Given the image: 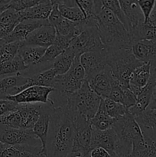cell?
Instances as JSON below:
<instances>
[{"mask_svg": "<svg viewBox=\"0 0 156 157\" xmlns=\"http://www.w3.org/2000/svg\"><path fill=\"white\" fill-rule=\"evenodd\" d=\"M74 128L70 115L61 108H53L46 150L48 157H66L72 152Z\"/></svg>", "mask_w": 156, "mask_h": 157, "instance_id": "6da1fadb", "label": "cell"}, {"mask_svg": "<svg viewBox=\"0 0 156 157\" xmlns=\"http://www.w3.org/2000/svg\"><path fill=\"white\" fill-rule=\"evenodd\" d=\"M96 18L101 41L106 47L112 49H132L133 43L127 29L103 5L96 13Z\"/></svg>", "mask_w": 156, "mask_h": 157, "instance_id": "7a4b0ae2", "label": "cell"}, {"mask_svg": "<svg viewBox=\"0 0 156 157\" xmlns=\"http://www.w3.org/2000/svg\"><path fill=\"white\" fill-rule=\"evenodd\" d=\"M112 128L117 138L115 149L116 157H131L133 145L145 140L139 124L129 112L115 120Z\"/></svg>", "mask_w": 156, "mask_h": 157, "instance_id": "3957f363", "label": "cell"}, {"mask_svg": "<svg viewBox=\"0 0 156 157\" xmlns=\"http://www.w3.org/2000/svg\"><path fill=\"white\" fill-rule=\"evenodd\" d=\"M100 101L101 98L90 88L86 79L80 89L69 97L64 110L70 117L78 115L90 121L97 112Z\"/></svg>", "mask_w": 156, "mask_h": 157, "instance_id": "277c9868", "label": "cell"}, {"mask_svg": "<svg viewBox=\"0 0 156 157\" xmlns=\"http://www.w3.org/2000/svg\"><path fill=\"white\" fill-rule=\"evenodd\" d=\"M109 50L108 66L112 76L121 85L129 88V80L132 74L143 63L133 55L132 49H112Z\"/></svg>", "mask_w": 156, "mask_h": 157, "instance_id": "5b68a950", "label": "cell"}, {"mask_svg": "<svg viewBox=\"0 0 156 157\" xmlns=\"http://www.w3.org/2000/svg\"><path fill=\"white\" fill-rule=\"evenodd\" d=\"M96 27L86 29L78 36L73 38L68 48L74 52L76 56L84 53L102 50L105 48Z\"/></svg>", "mask_w": 156, "mask_h": 157, "instance_id": "8992f818", "label": "cell"}, {"mask_svg": "<svg viewBox=\"0 0 156 157\" xmlns=\"http://www.w3.org/2000/svg\"><path fill=\"white\" fill-rule=\"evenodd\" d=\"M0 142L8 145L41 147V141L32 130L13 129L0 124Z\"/></svg>", "mask_w": 156, "mask_h": 157, "instance_id": "52a82bcc", "label": "cell"}, {"mask_svg": "<svg viewBox=\"0 0 156 157\" xmlns=\"http://www.w3.org/2000/svg\"><path fill=\"white\" fill-rule=\"evenodd\" d=\"M54 90V89L52 87L32 86L24 89L18 94L6 97L5 99L14 101L18 104H48L50 105L49 96Z\"/></svg>", "mask_w": 156, "mask_h": 157, "instance_id": "ba28073f", "label": "cell"}, {"mask_svg": "<svg viewBox=\"0 0 156 157\" xmlns=\"http://www.w3.org/2000/svg\"><path fill=\"white\" fill-rule=\"evenodd\" d=\"M80 59L85 70L86 79L88 80L108 65L109 50L106 47L102 50L84 53L80 55Z\"/></svg>", "mask_w": 156, "mask_h": 157, "instance_id": "9c48e42d", "label": "cell"}, {"mask_svg": "<svg viewBox=\"0 0 156 157\" xmlns=\"http://www.w3.org/2000/svg\"><path fill=\"white\" fill-rule=\"evenodd\" d=\"M55 38H56L55 29L48 22L32 32L23 41V44L47 48L49 46L53 44Z\"/></svg>", "mask_w": 156, "mask_h": 157, "instance_id": "30bf717a", "label": "cell"}, {"mask_svg": "<svg viewBox=\"0 0 156 157\" xmlns=\"http://www.w3.org/2000/svg\"><path fill=\"white\" fill-rule=\"evenodd\" d=\"M47 23H48L47 20H24L17 25L9 35L2 39L5 44L15 41L22 42L32 32Z\"/></svg>", "mask_w": 156, "mask_h": 157, "instance_id": "8fae6325", "label": "cell"}, {"mask_svg": "<svg viewBox=\"0 0 156 157\" xmlns=\"http://www.w3.org/2000/svg\"><path fill=\"white\" fill-rule=\"evenodd\" d=\"M133 55L143 64H151V68H156V41L142 40L136 41L132 47Z\"/></svg>", "mask_w": 156, "mask_h": 157, "instance_id": "7c38bea8", "label": "cell"}, {"mask_svg": "<svg viewBox=\"0 0 156 157\" xmlns=\"http://www.w3.org/2000/svg\"><path fill=\"white\" fill-rule=\"evenodd\" d=\"M116 134L113 128L104 131L92 129L91 150L99 147L106 150L112 157H116Z\"/></svg>", "mask_w": 156, "mask_h": 157, "instance_id": "4fadbf2b", "label": "cell"}, {"mask_svg": "<svg viewBox=\"0 0 156 157\" xmlns=\"http://www.w3.org/2000/svg\"><path fill=\"white\" fill-rule=\"evenodd\" d=\"M54 107L48 104H43L40 117L35 127L32 129L35 136L41 143L42 152L47 154L46 145H47V136H48L49 127H50V114Z\"/></svg>", "mask_w": 156, "mask_h": 157, "instance_id": "5bb4252c", "label": "cell"}, {"mask_svg": "<svg viewBox=\"0 0 156 157\" xmlns=\"http://www.w3.org/2000/svg\"><path fill=\"white\" fill-rule=\"evenodd\" d=\"M112 80H113V76L110 67L107 65L102 71L96 74L93 78L87 81H88L90 88L101 98L104 99V98H109L110 96Z\"/></svg>", "mask_w": 156, "mask_h": 157, "instance_id": "9a60e30c", "label": "cell"}, {"mask_svg": "<svg viewBox=\"0 0 156 157\" xmlns=\"http://www.w3.org/2000/svg\"><path fill=\"white\" fill-rule=\"evenodd\" d=\"M130 38L134 44L142 40L156 41V12L153 11L151 16L146 21L139 24L135 29L129 32Z\"/></svg>", "mask_w": 156, "mask_h": 157, "instance_id": "2e32d148", "label": "cell"}, {"mask_svg": "<svg viewBox=\"0 0 156 157\" xmlns=\"http://www.w3.org/2000/svg\"><path fill=\"white\" fill-rule=\"evenodd\" d=\"M119 5L125 14L127 21L126 29L131 32L144 21V16L136 0H120Z\"/></svg>", "mask_w": 156, "mask_h": 157, "instance_id": "e0dca14e", "label": "cell"}, {"mask_svg": "<svg viewBox=\"0 0 156 157\" xmlns=\"http://www.w3.org/2000/svg\"><path fill=\"white\" fill-rule=\"evenodd\" d=\"M134 118L140 127L144 139L156 140V109L147 108Z\"/></svg>", "mask_w": 156, "mask_h": 157, "instance_id": "ac0fdd59", "label": "cell"}, {"mask_svg": "<svg viewBox=\"0 0 156 157\" xmlns=\"http://www.w3.org/2000/svg\"><path fill=\"white\" fill-rule=\"evenodd\" d=\"M43 104H18V111L21 117V129L32 130L41 115Z\"/></svg>", "mask_w": 156, "mask_h": 157, "instance_id": "d6986e66", "label": "cell"}, {"mask_svg": "<svg viewBox=\"0 0 156 157\" xmlns=\"http://www.w3.org/2000/svg\"><path fill=\"white\" fill-rule=\"evenodd\" d=\"M154 85H155V78L151 73V78H150L148 84L145 87L142 89L140 93L136 97V104L132 107L128 109V112L133 117L142 113L148 108L151 103V98H152Z\"/></svg>", "mask_w": 156, "mask_h": 157, "instance_id": "ffe728a7", "label": "cell"}, {"mask_svg": "<svg viewBox=\"0 0 156 157\" xmlns=\"http://www.w3.org/2000/svg\"><path fill=\"white\" fill-rule=\"evenodd\" d=\"M42 152V147L8 145L0 142V157H34Z\"/></svg>", "mask_w": 156, "mask_h": 157, "instance_id": "44dd1931", "label": "cell"}, {"mask_svg": "<svg viewBox=\"0 0 156 157\" xmlns=\"http://www.w3.org/2000/svg\"><path fill=\"white\" fill-rule=\"evenodd\" d=\"M52 8V0L40 1L36 6L19 12L21 21L24 20H47Z\"/></svg>", "mask_w": 156, "mask_h": 157, "instance_id": "7402d4cb", "label": "cell"}, {"mask_svg": "<svg viewBox=\"0 0 156 157\" xmlns=\"http://www.w3.org/2000/svg\"><path fill=\"white\" fill-rule=\"evenodd\" d=\"M151 78V64L147 63L137 67L132 74L129 80V89L137 97L142 89L146 86Z\"/></svg>", "mask_w": 156, "mask_h": 157, "instance_id": "603a6c76", "label": "cell"}, {"mask_svg": "<svg viewBox=\"0 0 156 157\" xmlns=\"http://www.w3.org/2000/svg\"><path fill=\"white\" fill-rule=\"evenodd\" d=\"M55 1L61 15L64 18L73 22H80L85 20L82 11L75 1Z\"/></svg>", "mask_w": 156, "mask_h": 157, "instance_id": "cb8c5ba5", "label": "cell"}, {"mask_svg": "<svg viewBox=\"0 0 156 157\" xmlns=\"http://www.w3.org/2000/svg\"><path fill=\"white\" fill-rule=\"evenodd\" d=\"M46 49L47 48L42 47L24 45L22 42L18 54L28 68L32 66H35L40 61V59L45 53Z\"/></svg>", "mask_w": 156, "mask_h": 157, "instance_id": "d4e9b609", "label": "cell"}, {"mask_svg": "<svg viewBox=\"0 0 156 157\" xmlns=\"http://www.w3.org/2000/svg\"><path fill=\"white\" fill-rule=\"evenodd\" d=\"M21 21L19 12L9 9L0 14V32L4 38L11 33L15 26Z\"/></svg>", "mask_w": 156, "mask_h": 157, "instance_id": "484cf974", "label": "cell"}, {"mask_svg": "<svg viewBox=\"0 0 156 157\" xmlns=\"http://www.w3.org/2000/svg\"><path fill=\"white\" fill-rule=\"evenodd\" d=\"M113 124H114V120L112 119L107 114L105 107H104L103 99L102 98L97 112L93 119L90 121V126L93 130L104 131V130L111 129Z\"/></svg>", "mask_w": 156, "mask_h": 157, "instance_id": "4316f807", "label": "cell"}, {"mask_svg": "<svg viewBox=\"0 0 156 157\" xmlns=\"http://www.w3.org/2000/svg\"><path fill=\"white\" fill-rule=\"evenodd\" d=\"M26 69H28V67L18 54L13 59L0 64V79L5 77L21 74Z\"/></svg>", "mask_w": 156, "mask_h": 157, "instance_id": "83f0119b", "label": "cell"}, {"mask_svg": "<svg viewBox=\"0 0 156 157\" xmlns=\"http://www.w3.org/2000/svg\"><path fill=\"white\" fill-rule=\"evenodd\" d=\"M75 57L76 55L74 52H72L70 48H67L55 59L52 68L56 73L57 76L65 75L70 70Z\"/></svg>", "mask_w": 156, "mask_h": 157, "instance_id": "f1b7e54d", "label": "cell"}, {"mask_svg": "<svg viewBox=\"0 0 156 157\" xmlns=\"http://www.w3.org/2000/svg\"><path fill=\"white\" fill-rule=\"evenodd\" d=\"M56 77V73L51 67L49 70L44 71L28 78V81L25 87L26 88H28L32 86H40V87H52L53 88Z\"/></svg>", "mask_w": 156, "mask_h": 157, "instance_id": "f546056e", "label": "cell"}, {"mask_svg": "<svg viewBox=\"0 0 156 157\" xmlns=\"http://www.w3.org/2000/svg\"><path fill=\"white\" fill-rule=\"evenodd\" d=\"M131 157H156V140L145 139L135 144Z\"/></svg>", "mask_w": 156, "mask_h": 157, "instance_id": "4dcf8cb0", "label": "cell"}, {"mask_svg": "<svg viewBox=\"0 0 156 157\" xmlns=\"http://www.w3.org/2000/svg\"><path fill=\"white\" fill-rule=\"evenodd\" d=\"M103 103L107 114L114 121L122 117L128 112V109L122 104L115 102L110 98H104Z\"/></svg>", "mask_w": 156, "mask_h": 157, "instance_id": "1f68e13d", "label": "cell"}, {"mask_svg": "<svg viewBox=\"0 0 156 157\" xmlns=\"http://www.w3.org/2000/svg\"><path fill=\"white\" fill-rule=\"evenodd\" d=\"M22 42L15 41L0 46V64L13 59L18 55Z\"/></svg>", "mask_w": 156, "mask_h": 157, "instance_id": "d6a6232c", "label": "cell"}, {"mask_svg": "<svg viewBox=\"0 0 156 157\" xmlns=\"http://www.w3.org/2000/svg\"><path fill=\"white\" fill-rule=\"evenodd\" d=\"M80 56H76L70 70L65 74L68 78L76 81H84L86 80V72L80 63Z\"/></svg>", "mask_w": 156, "mask_h": 157, "instance_id": "836d02e7", "label": "cell"}, {"mask_svg": "<svg viewBox=\"0 0 156 157\" xmlns=\"http://www.w3.org/2000/svg\"><path fill=\"white\" fill-rule=\"evenodd\" d=\"M102 2L104 7L109 9L124 25V26L126 29V18H125L123 11L121 9V6L119 5V1H118V0H104V1H102Z\"/></svg>", "mask_w": 156, "mask_h": 157, "instance_id": "e575fe53", "label": "cell"}, {"mask_svg": "<svg viewBox=\"0 0 156 157\" xmlns=\"http://www.w3.org/2000/svg\"><path fill=\"white\" fill-rule=\"evenodd\" d=\"M0 124L13 129H21V117L17 110L10 112L0 118Z\"/></svg>", "mask_w": 156, "mask_h": 157, "instance_id": "d590c367", "label": "cell"}, {"mask_svg": "<svg viewBox=\"0 0 156 157\" xmlns=\"http://www.w3.org/2000/svg\"><path fill=\"white\" fill-rule=\"evenodd\" d=\"M76 4L80 8L85 17V20L95 18L94 1L90 0H75Z\"/></svg>", "mask_w": 156, "mask_h": 157, "instance_id": "8d00e7d4", "label": "cell"}, {"mask_svg": "<svg viewBox=\"0 0 156 157\" xmlns=\"http://www.w3.org/2000/svg\"><path fill=\"white\" fill-rule=\"evenodd\" d=\"M41 0H18V1H10L9 9L15 10L16 12H21L25 9L36 6Z\"/></svg>", "mask_w": 156, "mask_h": 157, "instance_id": "74e56055", "label": "cell"}, {"mask_svg": "<svg viewBox=\"0 0 156 157\" xmlns=\"http://www.w3.org/2000/svg\"><path fill=\"white\" fill-rule=\"evenodd\" d=\"M138 5L142 11L144 16V21H146L151 16L155 6L156 1L154 0H139Z\"/></svg>", "mask_w": 156, "mask_h": 157, "instance_id": "f35d334b", "label": "cell"}, {"mask_svg": "<svg viewBox=\"0 0 156 157\" xmlns=\"http://www.w3.org/2000/svg\"><path fill=\"white\" fill-rule=\"evenodd\" d=\"M18 106V104L14 101L6 99H0V118L10 112L17 110Z\"/></svg>", "mask_w": 156, "mask_h": 157, "instance_id": "ab89813d", "label": "cell"}, {"mask_svg": "<svg viewBox=\"0 0 156 157\" xmlns=\"http://www.w3.org/2000/svg\"><path fill=\"white\" fill-rule=\"evenodd\" d=\"M136 103V97L132 93L129 88H124L123 94H122V101L121 104L126 107L127 109H129L132 107Z\"/></svg>", "mask_w": 156, "mask_h": 157, "instance_id": "60d3db41", "label": "cell"}, {"mask_svg": "<svg viewBox=\"0 0 156 157\" xmlns=\"http://www.w3.org/2000/svg\"><path fill=\"white\" fill-rule=\"evenodd\" d=\"M90 157H112L111 155L102 148H95L90 151Z\"/></svg>", "mask_w": 156, "mask_h": 157, "instance_id": "b9f144b4", "label": "cell"}, {"mask_svg": "<svg viewBox=\"0 0 156 157\" xmlns=\"http://www.w3.org/2000/svg\"><path fill=\"white\" fill-rule=\"evenodd\" d=\"M151 73L152 74V75L154 76V78H155V85H154V90H153L152 98H151V103H150L148 108L156 109V68L154 69L151 68Z\"/></svg>", "mask_w": 156, "mask_h": 157, "instance_id": "7bdbcfd3", "label": "cell"}, {"mask_svg": "<svg viewBox=\"0 0 156 157\" xmlns=\"http://www.w3.org/2000/svg\"><path fill=\"white\" fill-rule=\"evenodd\" d=\"M66 157H84L81 153H78V152H73L72 151L70 154L67 155Z\"/></svg>", "mask_w": 156, "mask_h": 157, "instance_id": "ee69618b", "label": "cell"}, {"mask_svg": "<svg viewBox=\"0 0 156 157\" xmlns=\"http://www.w3.org/2000/svg\"><path fill=\"white\" fill-rule=\"evenodd\" d=\"M38 157H48V156H47V154H45V153H43V152H42V153H41V154H40Z\"/></svg>", "mask_w": 156, "mask_h": 157, "instance_id": "f6af8a7d", "label": "cell"}, {"mask_svg": "<svg viewBox=\"0 0 156 157\" xmlns=\"http://www.w3.org/2000/svg\"><path fill=\"white\" fill-rule=\"evenodd\" d=\"M4 38V35H3V34L0 32V39H2V38Z\"/></svg>", "mask_w": 156, "mask_h": 157, "instance_id": "bcb514c9", "label": "cell"}, {"mask_svg": "<svg viewBox=\"0 0 156 157\" xmlns=\"http://www.w3.org/2000/svg\"><path fill=\"white\" fill-rule=\"evenodd\" d=\"M154 10L156 12V3H155V6H154Z\"/></svg>", "mask_w": 156, "mask_h": 157, "instance_id": "7dc6e473", "label": "cell"}, {"mask_svg": "<svg viewBox=\"0 0 156 157\" xmlns=\"http://www.w3.org/2000/svg\"><path fill=\"white\" fill-rule=\"evenodd\" d=\"M41 153H42V152H41ZM41 153H40V154H41ZM40 154H38V155H37V156H34V157H38V156H39V155H40Z\"/></svg>", "mask_w": 156, "mask_h": 157, "instance_id": "c3c4849f", "label": "cell"}]
</instances>
